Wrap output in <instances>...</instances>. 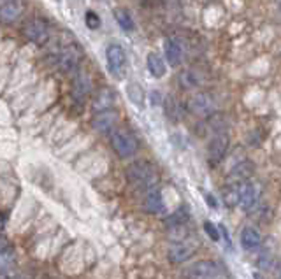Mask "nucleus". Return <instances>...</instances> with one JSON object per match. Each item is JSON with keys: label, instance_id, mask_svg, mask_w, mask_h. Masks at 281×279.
<instances>
[{"label": "nucleus", "instance_id": "14", "mask_svg": "<svg viewBox=\"0 0 281 279\" xmlns=\"http://www.w3.org/2000/svg\"><path fill=\"white\" fill-rule=\"evenodd\" d=\"M163 53H165V60L170 67H177L183 58V48L179 46V42L174 39H165L163 42Z\"/></svg>", "mask_w": 281, "mask_h": 279}, {"label": "nucleus", "instance_id": "32", "mask_svg": "<svg viewBox=\"0 0 281 279\" xmlns=\"http://www.w3.org/2000/svg\"><path fill=\"white\" fill-rule=\"evenodd\" d=\"M253 279H265V277L262 276L260 272H255V274H253Z\"/></svg>", "mask_w": 281, "mask_h": 279}, {"label": "nucleus", "instance_id": "12", "mask_svg": "<svg viewBox=\"0 0 281 279\" xmlns=\"http://www.w3.org/2000/svg\"><path fill=\"white\" fill-rule=\"evenodd\" d=\"M23 13V0H9L7 4L0 6V21L11 25L18 20Z\"/></svg>", "mask_w": 281, "mask_h": 279}, {"label": "nucleus", "instance_id": "13", "mask_svg": "<svg viewBox=\"0 0 281 279\" xmlns=\"http://www.w3.org/2000/svg\"><path fill=\"white\" fill-rule=\"evenodd\" d=\"M116 120H118V116H116L115 111H113V109L111 111H104V113L95 114L93 120H91V127H93L97 132L106 134V132H111L113 128H115Z\"/></svg>", "mask_w": 281, "mask_h": 279}, {"label": "nucleus", "instance_id": "17", "mask_svg": "<svg viewBox=\"0 0 281 279\" xmlns=\"http://www.w3.org/2000/svg\"><path fill=\"white\" fill-rule=\"evenodd\" d=\"M192 255H194V248L190 244H184V242H177V244L170 246L169 251H167L169 260L174 263L186 262L188 258H192Z\"/></svg>", "mask_w": 281, "mask_h": 279}, {"label": "nucleus", "instance_id": "20", "mask_svg": "<svg viewBox=\"0 0 281 279\" xmlns=\"http://www.w3.org/2000/svg\"><path fill=\"white\" fill-rule=\"evenodd\" d=\"M146 63H148V70L153 77L160 79V77L165 76L167 65H165V62L156 55V53H148V60H146Z\"/></svg>", "mask_w": 281, "mask_h": 279}, {"label": "nucleus", "instance_id": "24", "mask_svg": "<svg viewBox=\"0 0 281 279\" xmlns=\"http://www.w3.org/2000/svg\"><path fill=\"white\" fill-rule=\"evenodd\" d=\"M223 202L229 207H236L239 204V192H237V183H232L227 186L225 192H223Z\"/></svg>", "mask_w": 281, "mask_h": 279}, {"label": "nucleus", "instance_id": "10", "mask_svg": "<svg viewBox=\"0 0 281 279\" xmlns=\"http://www.w3.org/2000/svg\"><path fill=\"white\" fill-rule=\"evenodd\" d=\"M91 91V77L86 70H76L72 79V97L77 102H83Z\"/></svg>", "mask_w": 281, "mask_h": 279}, {"label": "nucleus", "instance_id": "1", "mask_svg": "<svg viewBox=\"0 0 281 279\" xmlns=\"http://www.w3.org/2000/svg\"><path fill=\"white\" fill-rule=\"evenodd\" d=\"M127 179L141 193H148L158 184V172L149 162H134L127 169Z\"/></svg>", "mask_w": 281, "mask_h": 279}, {"label": "nucleus", "instance_id": "29", "mask_svg": "<svg viewBox=\"0 0 281 279\" xmlns=\"http://www.w3.org/2000/svg\"><path fill=\"white\" fill-rule=\"evenodd\" d=\"M165 0H141V6H162Z\"/></svg>", "mask_w": 281, "mask_h": 279}, {"label": "nucleus", "instance_id": "6", "mask_svg": "<svg viewBox=\"0 0 281 279\" xmlns=\"http://www.w3.org/2000/svg\"><path fill=\"white\" fill-rule=\"evenodd\" d=\"M229 144H230L229 134L223 130L216 132L215 137L208 144V160L211 165H216V163H220L225 158L227 151H229Z\"/></svg>", "mask_w": 281, "mask_h": 279}, {"label": "nucleus", "instance_id": "8", "mask_svg": "<svg viewBox=\"0 0 281 279\" xmlns=\"http://www.w3.org/2000/svg\"><path fill=\"white\" fill-rule=\"evenodd\" d=\"M237 192H239V204H237V206L243 211H250L257 206L260 192H258V188L253 183H250V181H241V183H237Z\"/></svg>", "mask_w": 281, "mask_h": 279}, {"label": "nucleus", "instance_id": "11", "mask_svg": "<svg viewBox=\"0 0 281 279\" xmlns=\"http://www.w3.org/2000/svg\"><path fill=\"white\" fill-rule=\"evenodd\" d=\"M115 102H116V91L111 90L109 86H104L95 93L93 100H91V111L95 114L104 113V111H111L115 107Z\"/></svg>", "mask_w": 281, "mask_h": 279}, {"label": "nucleus", "instance_id": "25", "mask_svg": "<svg viewBox=\"0 0 281 279\" xmlns=\"http://www.w3.org/2000/svg\"><path fill=\"white\" fill-rule=\"evenodd\" d=\"M179 113H181L179 102H177L174 97H167V100H165V114L169 116V120L176 121L177 118H179Z\"/></svg>", "mask_w": 281, "mask_h": 279}, {"label": "nucleus", "instance_id": "4", "mask_svg": "<svg viewBox=\"0 0 281 279\" xmlns=\"http://www.w3.org/2000/svg\"><path fill=\"white\" fill-rule=\"evenodd\" d=\"M106 60H108V70L113 77L122 79L127 69V55L125 49L120 44H109L106 49Z\"/></svg>", "mask_w": 281, "mask_h": 279}, {"label": "nucleus", "instance_id": "22", "mask_svg": "<svg viewBox=\"0 0 281 279\" xmlns=\"http://www.w3.org/2000/svg\"><path fill=\"white\" fill-rule=\"evenodd\" d=\"M127 97H129V100L134 104V106L137 107H144V100H146V95H144V90H142L141 84L137 83H129L127 84Z\"/></svg>", "mask_w": 281, "mask_h": 279}, {"label": "nucleus", "instance_id": "5", "mask_svg": "<svg viewBox=\"0 0 281 279\" xmlns=\"http://www.w3.org/2000/svg\"><path fill=\"white\" fill-rule=\"evenodd\" d=\"M215 99L206 91H197L186 100V109L195 116H211L215 113Z\"/></svg>", "mask_w": 281, "mask_h": 279}, {"label": "nucleus", "instance_id": "15", "mask_svg": "<svg viewBox=\"0 0 281 279\" xmlns=\"http://www.w3.org/2000/svg\"><path fill=\"white\" fill-rule=\"evenodd\" d=\"M241 244L246 251H255L260 248L262 244V235L255 227H244L241 232Z\"/></svg>", "mask_w": 281, "mask_h": 279}, {"label": "nucleus", "instance_id": "28", "mask_svg": "<svg viewBox=\"0 0 281 279\" xmlns=\"http://www.w3.org/2000/svg\"><path fill=\"white\" fill-rule=\"evenodd\" d=\"M149 99H151V106L162 104V95H160V91H151L149 93Z\"/></svg>", "mask_w": 281, "mask_h": 279}, {"label": "nucleus", "instance_id": "2", "mask_svg": "<svg viewBox=\"0 0 281 279\" xmlns=\"http://www.w3.org/2000/svg\"><path fill=\"white\" fill-rule=\"evenodd\" d=\"M111 144L120 158H132L139 149L137 137L129 128H116L111 134Z\"/></svg>", "mask_w": 281, "mask_h": 279}, {"label": "nucleus", "instance_id": "16", "mask_svg": "<svg viewBox=\"0 0 281 279\" xmlns=\"http://www.w3.org/2000/svg\"><path fill=\"white\" fill-rule=\"evenodd\" d=\"M177 83L183 90H194L202 84V74L195 69H184L177 76Z\"/></svg>", "mask_w": 281, "mask_h": 279}, {"label": "nucleus", "instance_id": "7", "mask_svg": "<svg viewBox=\"0 0 281 279\" xmlns=\"http://www.w3.org/2000/svg\"><path fill=\"white\" fill-rule=\"evenodd\" d=\"M23 34L30 42L42 46V44H46L49 39V27L44 20H41V18H34V20H30L27 25H25Z\"/></svg>", "mask_w": 281, "mask_h": 279}, {"label": "nucleus", "instance_id": "21", "mask_svg": "<svg viewBox=\"0 0 281 279\" xmlns=\"http://www.w3.org/2000/svg\"><path fill=\"white\" fill-rule=\"evenodd\" d=\"M113 16H115L116 23L122 27L123 32L129 34V32L136 30V23H134L132 16H130V13L127 9H123V7H115V9H113Z\"/></svg>", "mask_w": 281, "mask_h": 279}, {"label": "nucleus", "instance_id": "33", "mask_svg": "<svg viewBox=\"0 0 281 279\" xmlns=\"http://www.w3.org/2000/svg\"><path fill=\"white\" fill-rule=\"evenodd\" d=\"M9 0H0V6H4V4H7Z\"/></svg>", "mask_w": 281, "mask_h": 279}, {"label": "nucleus", "instance_id": "23", "mask_svg": "<svg viewBox=\"0 0 281 279\" xmlns=\"http://www.w3.org/2000/svg\"><path fill=\"white\" fill-rule=\"evenodd\" d=\"M251 174V165L250 162H243V163H237L236 167L232 169V172H230V177L232 179H237L236 183H241V181H246V177Z\"/></svg>", "mask_w": 281, "mask_h": 279}, {"label": "nucleus", "instance_id": "31", "mask_svg": "<svg viewBox=\"0 0 281 279\" xmlns=\"http://www.w3.org/2000/svg\"><path fill=\"white\" fill-rule=\"evenodd\" d=\"M7 248H9V246H7V241L4 237H0V253H2L4 249H7Z\"/></svg>", "mask_w": 281, "mask_h": 279}, {"label": "nucleus", "instance_id": "18", "mask_svg": "<svg viewBox=\"0 0 281 279\" xmlns=\"http://www.w3.org/2000/svg\"><path fill=\"white\" fill-rule=\"evenodd\" d=\"M14 253L9 248L0 253V279H16L14 274Z\"/></svg>", "mask_w": 281, "mask_h": 279}, {"label": "nucleus", "instance_id": "19", "mask_svg": "<svg viewBox=\"0 0 281 279\" xmlns=\"http://www.w3.org/2000/svg\"><path fill=\"white\" fill-rule=\"evenodd\" d=\"M144 195H146V211L151 214L162 213L163 207H165L162 192H160L158 188H153V190H149L148 193H144Z\"/></svg>", "mask_w": 281, "mask_h": 279}, {"label": "nucleus", "instance_id": "9", "mask_svg": "<svg viewBox=\"0 0 281 279\" xmlns=\"http://www.w3.org/2000/svg\"><path fill=\"white\" fill-rule=\"evenodd\" d=\"M220 274V269L215 262H209V260H202L197 262L186 270V279H216Z\"/></svg>", "mask_w": 281, "mask_h": 279}, {"label": "nucleus", "instance_id": "3", "mask_svg": "<svg viewBox=\"0 0 281 279\" xmlns=\"http://www.w3.org/2000/svg\"><path fill=\"white\" fill-rule=\"evenodd\" d=\"M56 67L65 74H74L79 67L81 62V49L76 44H65L63 48H60L55 55Z\"/></svg>", "mask_w": 281, "mask_h": 279}, {"label": "nucleus", "instance_id": "26", "mask_svg": "<svg viewBox=\"0 0 281 279\" xmlns=\"http://www.w3.org/2000/svg\"><path fill=\"white\" fill-rule=\"evenodd\" d=\"M84 23H86V27L90 28V30H97V28H101L102 21L95 11H86V14H84Z\"/></svg>", "mask_w": 281, "mask_h": 279}, {"label": "nucleus", "instance_id": "27", "mask_svg": "<svg viewBox=\"0 0 281 279\" xmlns=\"http://www.w3.org/2000/svg\"><path fill=\"white\" fill-rule=\"evenodd\" d=\"M204 230H206V234H208L209 239H213V241H220L218 227H216V225H213L211 221H206V223H204Z\"/></svg>", "mask_w": 281, "mask_h": 279}, {"label": "nucleus", "instance_id": "30", "mask_svg": "<svg viewBox=\"0 0 281 279\" xmlns=\"http://www.w3.org/2000/svg\"><path fill=\"white\" fill-rule=\"evenodd\" d=\"M206 200H208V204H209V207H211V209H216V207H218V202H216L215 197L206 195Z\"/></svg>", "mask_w": 281, "mask_h": 279}]
</instances>
